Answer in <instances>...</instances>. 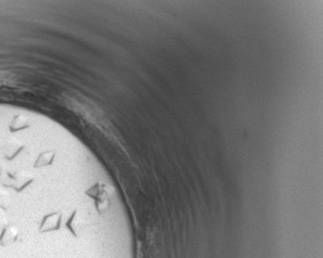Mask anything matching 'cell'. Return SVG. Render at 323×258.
<instances>
[{
  "mask_svg": "<svg viewBox=\"0 0 323 258\" xmlns=\"http://www.w3.org/2000/svg\"><path fill=\"white\" fill-rule=\"evenodd\" d=\"M49 160H51V155L50 154H44L38 160L36 165H38V166L45 165V164H47L49 162Z\"/></svg>",
  "mask_w": 323,
  "mask_h": 258,
  "instance_id": "obj_5",
  "label": "cell"
},
{
  "mask_svg": "<svg viewBox=\"0 0 323 258\" xmlns=\"http://www.w3.org/2000/svg\"><path fill=\"white\" fill-rule=\"evenodd\" d=\"M31 182H32L31 176L25 174V172H18V174H8L3 180L4 184L9 186L16 190H23Z\"/></svg>",
  "mask_w": 323,
  "mask_h": 258,
  "instance_id": "obj_1",
  "label": "cell"
},
{
  "mask_svg": "<svg viewBox=\"0 0 323 258\" xmlns=\"http://www.w3.org/2000/svg\"><path fill=\"white\" fill-rule=\"evenodd\" d=\"M5 226H7V218L6 215L0 210V230H3Z\"/></svg>",
  "mask_w": 323,
  "mask_h": 258,
  "instance_id": "obj_6",
  "label": "cell"
},
{
  "mask_svg": "<svg viewBox=\"0 0 323 258\" xmlns=\"http://www.w3.org/2000/svg\"><path fill=\"white\" fill-rule=\"evenodd\" d=\"M60 226V218L58 215H49V216H46L44 220H43L41 224L40 230L41 232H51L59 228Z\"/></svg>",
  "mask_w": 323,
  "mask_h": 258,
  "instance_id": "obj_3",
  "label": "cell"
},
{
  "mask_svg": "<svg viewBox=\"0 0 323 258\" xmlns=\"http://www.w3.org/2000/svg\"><path fill=\"white\" fill-rule=\"evenodd\" d=\"M9 205V195L7 192L0 190V208H7Z\"/></svg>",
  "mask_w": 323,
  "mask_h": 258,
  "instance_id": "obj_4",
  "label": "cell"
},
{
  "mask_svg": "<svg viewBox=\"0 0 323 258\" xmlns=\"http://www.w3.org/2000/svg\"><path fill=\"white\" fill-rule=\"evenodd\" d=\"M18 238V230L13 226H5L0 234V246L7 247L16 242Z\"/></svg>",
  "mask_w": 323,
  "mask_h": 258,
  "instance_id": "obj_2",
  "label": "cell"
}]
</instances>
